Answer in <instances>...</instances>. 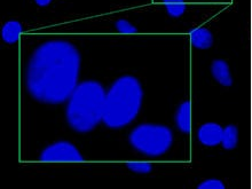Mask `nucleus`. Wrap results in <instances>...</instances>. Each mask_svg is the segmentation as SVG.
Here are the masks:
<instances>
[{"mask_svg": "<svg viewBox=\"0 0 252 189\" xmlns=\"http://www.w3.org/2000/svg\"><path fill=\"white\" fill-rule=\"evenodd\" d=\"M211 73L217 82L220 85L229 87L233 85V79L230 76L229 66L226 61L223 60H215L211 64Z\"/></svg>", "mask_w": 252, "mask_h": 189, "instance_id": "7", "label": "nucleus"}, {"mask_svg": "<svg viewBox=\"0 0 252 189\" xmlns=\"http://www.w3.org/2000/svg\"><path fill=\"white\" fill-rule=\"evenodd\" d=\"M80 54L71 43L50 40L38 46L27 66L26 85L38 102L60 104L78 85Z\"/></svg>", "mask_w": 252, "mask_h": 189, "instance_id": "1", "label": "nucleus"}, {"mask_svg": "<svg viewBox=\"0 0 252 189\" xmlns=\"http://www.w3.org/2000/svg\"><path fill=\"white\" fill-rule=\"evenodd\" d=\"M39 160L44 163H82L85 159L71 142L58 141L40 153Z\"/></svg>", "mask_w": 252, "mask_h": 189, "instance_id": "5", "label": "nucleus"}, {"mask_svg": "<svg viewBox=\"0 0 252 189\" xmlns=\"http://www.w3.org/2000/svg\"><path fill=\"white\" fill-rule=\"evenodd\" d=\"M34 2L40 7H46L52 2V0H34Z\"/></svg>", "mask_w": 252, "mask_h": 189, "instance_id": "16", "label": "nucleus"}, {"mask_svg": "<svg viewBox=\"0 0 252 189\" xmlns=\"http://www.w3.org/2000/svg\"><path fill=\"white\" fill-rule=\"evenodd\" d=\"M126 166L131 171H133V172L140 174H147L153 171L152 164L148 162H127L126 163Z\"/></svg>", "mask_w": 252, "mask_h": 189, "instance_id": "13", "label": "nucleus"}, {"mask_svg": "<svg viewBox=\"0 0 252 189\" xmlns=\"http://www.w3.org/2000/svg\"><path fill=\"white\" fill-rule=\"evenodd\" d=\"M163 2L166 8L167 14L172 17H179L186 10L185 0H163Z\"/></svg>", "mask_w": 252, "mask_h": 189, "instance_id": "12", "label": "nucleus"}, {"mask_svg": "<svg viewBox=\"0 0 252 189\" xmlns=\"http://www.w3.org/2000/svg\"><path fill=\"white\" fill-rule=\"evenodd\" d=\"M198 189H223L225 185L219 179H208L198 185Z\"/></svg>", "mask_w": 252, "mask_h": 189, "instance_id": "15", "label": "nucleus"}, {"mask_svg": "<svg viewBox=\"0 0 252 189\" xmlns=\"http://www.w3.org/2000/svg\"><path fill=\"white\" fill-rule=\"evenodd\" d=\"M142 100L143 91L139 80L128 75L120 77L106 93L102 122L114 129L127 126L139 115Z\"/></svg>", "mask_w": 252, "mask_h": 189, "instance_id": "3", "label": "nucleus"}, {"mask_svg": "<svg viewBox=\"0 0 252 189\" xmlns=\"http://www.w3.org/2000/svg\"><path fill=\"white\" fill-rule=\"evenodd\" d=\"M223 128L217 123H205L198 128L197 138L203 146L216 147L221 143Z\"/></svg>", "mask_w": 252, "mask_h": 189, "instance_id": "6", "label": "nucleus"}, {"mask_svg": "<svg viewBox=\"0 0 252 189\" xmlns=\"http://www.w3.org/2000/svg\"><path fill=\"white\" fill-rule=\"evenodd\" d=\"M191 45L198 50H209L213 44V36L210 30L205 28H198L190 32Z\"/></svg>", "mask_w": 252, "mask_h": 189, "instance_id": "9", "label": "nucleus"}, {"mask_svg": "<svg viewBox=\"0 0 252 189\" xmlns=\"http://www.w3.org/2000/svg\"><path fill=\"white\" fill-rule=\"evenodd\" d=\"M115 27H116L118 32L124 33V34H132V33L138 32V29L126 20H118L116 24H115Z\"/></svg>", "mask_w": 252, "mask_h": 189, "instance_id": "14", "label": "nucleus"}, {"mask_svg": "<svg viewBox=\"0 0 252 189\" xmlns=\"http://www.w3.org/2000/svg\"><path fill=\"white\" fill-rule=\"evenodd\" d=\"M239 142V129L235 125H228L223 128L221 145L226 150H232L236 148Z\"/></svg>", "mask_w": 252, "mask_h": 189, "instance_id": "11", "label": "nucleus"}, {"mask_svg": "<svg viewBox=\"0 0 252 189\" xmlns=\"http://www.w3.org/2000/svg\"><path fill=\"white\" fill-rule=\"evenodd\" d=\"M22 24L19 21H8L1 29V38L7 44H15L22 33Z\"/></svg>", "mask_w": 252, "mask_h": 189, "instance_id": "10", "label": "nucleus"}, {"mask_svg": "<svg viewBox=\"0 0 252 189\" xmlns=\"http://www.w3.org/2000/svg\"><path fill=\"white\" fill-rule=\"evenodd\" d=\"M106 91L99 82L87 80L77 85L68 100L65 118L73 131L89 133L103 121Z\"/></svg>", "mask_w": 252, "mask_h": 189, "instance_id": "2", "label": "nucleus"}, {"mask_svg": "<svg viewBox=\"0 0 252 189\" xmlns=\"http://www.w3.org/2000/svg\"><path fill=\"white\" fill-rule=\"evenodd\" d=\"M176 125L183 133L191 131V104L190 101H185L179 106L176 114Z\"/></svg>", "mask_w": 252, "mask_h": 189, "instance_id": "8", "label": "nucleus"}, {"mask_svg": "<svg viewBox=\"0 0 252 189\" xmlns=\"http://www.w3.org/2000/svg\"><path fill=\"white\" fill-rule=\"evenodd\" d=\"M128 141L133 148L143 155L158 157L171 148L173 133L164 125L141 124L129 133Z\"/></svg>", "mask_w": 252, "mask_h": 189, "instance_id": "4", "label": "nucleus"}]
</instances>
